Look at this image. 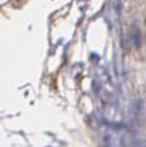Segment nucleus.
Listing matches in <instances>:
<instances>
[{"mask_svg": "<svg viewBox=\"0 0 146 147\" xmlns=\"http://www.w3.org/2000/svg\"><path fill=\"white\" fill-rule=\"evenodd\" d=\"M132 41H133L136 49L141 47V33L137 26H132Z\"/></svg>", "mask_w": 146, "mask_h": 147, "instance_id": "obj_1", "label": "nucleus"}]
</instances>
